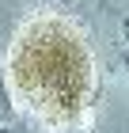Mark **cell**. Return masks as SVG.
Segmentation results:
<instances>
[{"label":"cell","mask_w":129,"mask_h":133,"mask_svg":"<svg viewBox=\"0 0 129 133\" xmlns=\"http://www.w3.org/2000/svg\"><path fill=\"white\" fill-rule=\"evenodd\" d=\"M110 133H121V129H110Z\"/></svg>","instance_id":"obj_1"},{"label":"cell","mask_w":129,"mask_h":133,"mask_svg":"<svg viewBox=\"0 0 129 133\" xmlns=\"http://www.w3.org/2000/svg\"><path fill=\"white\" fill-rule=\"evenodd\" d=\"M0 133H4V129H0Z\"/></svg>","instance_id":"obj_2"}]
</instances>
